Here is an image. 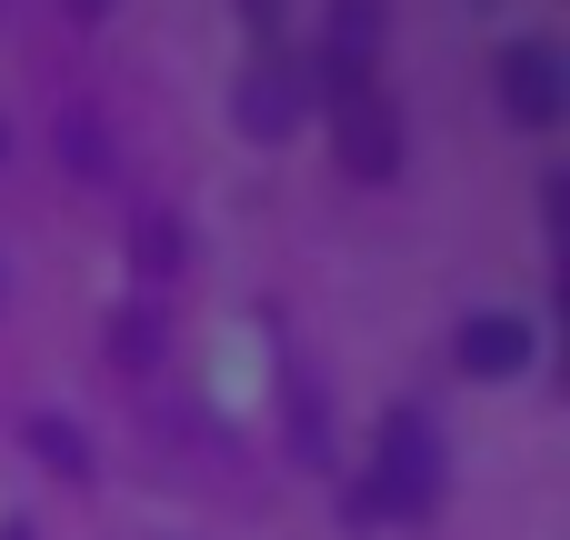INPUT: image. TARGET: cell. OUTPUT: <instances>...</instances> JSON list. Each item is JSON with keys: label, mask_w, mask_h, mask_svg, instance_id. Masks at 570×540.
Returning <instances> with one entry per match:
<instances>
[{"label": "cell", "mask_w": 570, "mask_h": 540, "mask_svg": "<svg viewBox=\"0 0 570 540\" xmlns=\"http://www.w3.org/2000/svg\"><path fill=\"white\" fill-rule=\"evenodd\" d=\"M70 10H80V20H100V10H110V0H70Z\"/></svg>", "instance_id": "8"}, {"label": "cell", "mask_w": 570, "mask_h": 540, "mask_svg": "<svg viewBox=\"0 0 570 540\" xmlns=\"http://www.w3.org/2000/svg\"><path fill=\"white\" fill-rule=\"evenodd\" d=\"M431 481H441V461H431V421H411V411H391L381 421V471H371V511H421L431 501Z\"/></svg>", "instance_id": "1"}, {"label": "cell", "mask_w": 570, "mask_h": 540, "mask_svg": "<svg viewBox=\"0 0 570 540\" xmlns=\"http://www.w3.org/2000/svg\"><path fill=\"white\" fill-rule=\"evenodd\" d=\"M30 451H40L50 471H90V451H80V431H70V421H30Z\"/></svg>", "instance_id": "7"}, {"label": "cell", "mask_w": 570, "mask_h": 540, "mask_svg": "<svg viewBox=\"0 0 570 540\" xmlns=\"http://www.w3.org/2000/svg\"><path fill=\"white\" fill-rule=\"evenodd\" d=\"M371 40H381V0H341L331 10V50L341 60H371Z\"/></svg>", "instance_id": "6"}, {"label": "cell", "mask_w": 570, "mask_h": 540, "mask_svg": "<svg viewBox=\"0 0 570 540\" xmlns=\"http://www.w3.org/2000/svg\"><path fill=\"white\" fill-rule=\"evenodd\" d=\"M461 361H471L481 381H511V371H531V321H511V311H481V321L461 331Z\"/></svg>", "instance_id": "5"}, {"label": "cell", "mask_w": 570, "mask_h": 540, "mask_svg": "<svg viewBox=\"0 0 570 540\" xmlns=\"http://www.w3.org/2000/svg\"><path fill=\"white\" fill-rule=\"evenodd\" d=\"M331 140H341V160H351L361 180H391V170H401V120H391V100H381V90L331 100Z\"/></svg>", "instance_id": "2"}, {"label": "cell", "mask_w": 570, "mask_h": 540, "mask_svg": "<svg viewBox=\"0 0 570 540\" xmlns=\"http://www.w3.org/2000/svg\"><path fill=\"white\" fill-rule=\"evenodd\" d=\"M501 90H511V110L541 130V120H561V100H570V80H561V50H541V40H521L511 60H501Z\"/></svg>", "instance_id": "3"}, {"label": "cell", "mask_w": 570, "mask_h": 540, "mask_svg": "<svg viewBox=\"0 0 570 540\" xmlns=\"http://www.w3.org/2000/svg\"><path fill=\"white\" fill-rule=\"evenodd\" d=\"M240 10H261V20H271V10H281V0H240Z\"/></svg>", "instance_id": "9"}, {"label": "cell", "mask_w": 570, "mask_h": 540, "mask_svg": "<svg viewBox=\"0 0 570 540\" xmlns=\"http://www.w3.org/2000/svg\"><path fill=\"white\" fill-rule=\"evenodd\" d=\"M291 120H301V80H291L281 60H261V70L240 80V130H250V140H291Z\"/></svg>", "instance_id": "4"}]
</instances>
